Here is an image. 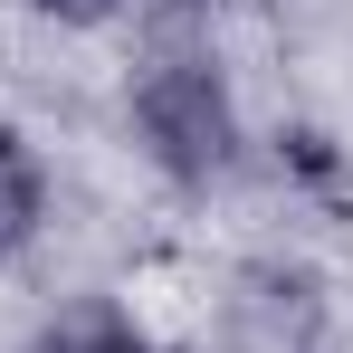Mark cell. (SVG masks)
<instances>
[{
  "mask_svg": "<svg viewBox=\"0 0 353 353\" xmlns=\"http://www.w3.org/2000/svg\"><path fill=\"white\" fill-rule=\"evenodd\" d=\"M134 134H143V163L181 191H201V181H220L239 163V105L230 86H220V67L172 48V58H153L134 77Z\"/></svg>",
  "mask_w": 353,
  "mask_h": 353,
  "instance_id": "obj_1",
  "label": "cell"
},
{
  "mask_svg": "<svg viewBox=\"0 0 353 353\" xmlns=\"http://www.w3.org/2000/svg\"><path fill=\"white\" fill-rule=\"evenodd\" d=\"M48 19H67V29H96V19H115L124 0H39Z\"/></svg>",
  "mask_w": 353,
  "mask_h": 353,
  "instance_id": "obj_4",
  "label": "cell"
},
{
  "mask_svg": "<svg viewBox=\"0 0 353 353\" xmlns=\"http://www.w3.org/2000/svg\"><path fill=\"white\" fill-rule=\"evenodd\" d=\"M39 220H48V163L0 124V258H19L39 239Z\"/></svg>",
  "mask_w": 353,
  "mask_h": 353,
  "instance_id": "obj_2",
  "label": "cell"
},
{
  "mask_svg": "<svg viewBox=\"0 0 353 353\" xmlns=\"http://www.w3.org/2000/svg\"><path fill=\"white\" fill-rule=\"evenodd\" d=\"M29 353H153V334H134L124 315H86V325H58V334H39Z\"/></svg>",
  "mask_w": 353,
  "mask_h": 353,
  "instance_id": "obj_3",
  "label": "cell"
}]
</instances>
